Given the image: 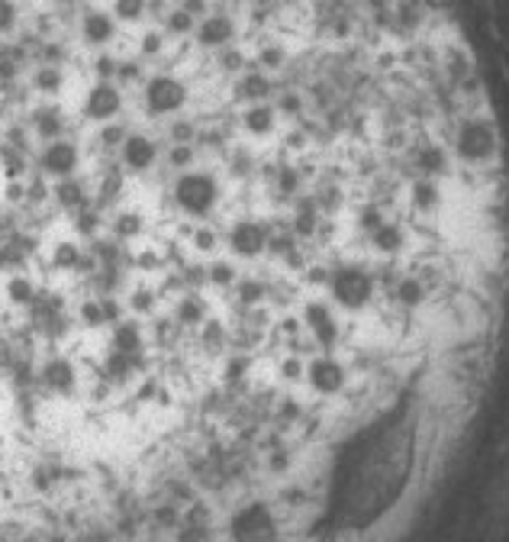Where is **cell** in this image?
Here are the masks:
<instances>
[{
	"instance_id": "52a82bcc",
	"label": "cell",
	"mask_w": 509,
	"mask_h": 542,
	"mask_svg": "<svg viewBox=\"0 0 509 542\" xmlns=\"http://www.w3.org/2000/svg\"><path fill=\"white\" fill-rule=\"evenodd\" d=\"M42 381L52 387L55 394H68L74 387V365L68 358H52V362H45L42 368Z\"/></svg>"
},
{
	"instance_id": "9a60e30c",
	"label": "cell",
	"mask_w": 509,
	"mask_h": 542,
	"mask_svg": "<svg viewBox=\"0 0 509 542\" xmlns=\"http://www.w3.org/2000/svg\"><path fill=\"white\" fill-rule=\"evenodd\" d=\"M203 342L213 346V349H222V342H226V327H222L220 319H203Z\"/></svg>"
},
{
	"instance_id": "9c48e42d",
	"label": "cell",
	"mask_w": 509,
	"mask_h": 542,
	"mask_svg": "<svg viewBox=\"0 0 509 542\" xmlns=\"http://www.w3.org/2000/svg\"><path fill=\"white\" fill-rule=\"evenodd\" d=\"M236 294L245 307H255L268 298V284L259 281V278H239L236 281Z\"/></svg>"
},
{
	"instance_id": "5b68a950",
	"label": "cell",
	"mask_w": 509,
	"mask_h": 542,
	"mask_svg": "<svg viewBox=\"0 0 509 542\" xmlns=\"http://www.w3.org/2000/svg\"><path fill=\"white\" fill-rule=\"evenodd\" d=\"M177 542H213V527H210V513L203 504L191 507L187 517L177 523Z\"/></svg>"
},
{
	"instance_id": "5bb4252c",
	"label": "cell",
	"mask_w": 509,
	"mask_h": 542,
	"mask_svg": "<svg viewBox=\"0 0 509 542\" xmlns=\"http://www.w3.org/2000/svg\"><path fill=\"white\" fill-rule=\"evenodd\" d=\"M81 319L88 327H104L107 323V310H104V300H84L81 304Z\"/></svg>"
},
{
	"instance_id": "ba28073f",
	"label": "cell",
	"mask_w": 509,
	"mask_h": 542,
	"mask_svg": "<svg viewBox=\"0 0 509 542\" xmlns=\"http://www.w3.org/2000/svg\"><path fill=\"white\" fill-rule=\"evenodd\" d=\"M142 230H146V220H142V214H136V210H123V214L113 216V233H117L119 239H136L142 236Z\"/></svg>"
},
{
	"instance_id": "30bf717a",
	"label": "cell",
	"mask_w": 509,
	"mask_h": 542,
	"mask_svg": "<svg viewBox=\"0 0 509 542\" xmlns=\"http://www.w3.org/2000/svg\"><path fill=\"white\" fill-rule=\"evenodd\" d=\"M7 298L14 300V304H20V307L33 304V298H36V284H33L26 275H14L7 281Z\"/></svg>"
},
{
	"instance_id": "8992f818",
	"label": "cell",
	"mask_w": 509,
	"mask_h": 542,
	"mask_svg": "<svg viewBox=\"0 0 509 542\" xmlns=\"http://www.w3.org/2000/svg\"><path fill=\"white\" fill-rule=\"evenodd\" d=\"M142 349V329L133 319H119L113 327V352H123V356L136 358Z\"/></svg>"
},
{
	"instance_id": "277c9868",
	"label": "cell",
	"mask_w": 509,
	"mask_h": 542,
	"mask_svg": "<svg viewBox=\"0 0 509 542\" xmlns=\"http://www.w3.org/2000/svg\"><path fill=\"white\" fill-rule=\"evenodd\" d=\"M306 385L316 394L333 397V394H339L348 385V368L335 356H313L306 362Z\"/></svg>"
},
{
	"instance_id": "6da1fadb",
	"label": "cell",
	"mask_w": 509,
	"mask_h": 542,
	"mask_svg": "<svg viewBox=\"0 0 509 542\" xmlns=\"http://www.w3.org/2000/svg\"><path fill=\"white\" fill-rule=\"evenodd\" d=\"M220 197H222L220 178H216L213 171L203 168L181 171L174 178V185H171V201L187 216H207L220 204Z\"/></svg>"
},
{
	"instance_id": "8fae6325",
	"label": "cell",
	"mask_w": 509,
	"mask_h": 542,
	"mask_svg": "<svg viewBox=\"0 0 509 542\" xmlns=\"http://www.w3.org/2000/svg\"><path fill=\"white\" fill-rule=\"evenodd\" d=\"M177 319H181V323H203V319H207V304H203V298L187 294V298L177 304Z\"/></svg>"
},
{
	"instance_id": "d6986e66",
	"label": "cell",
	"mask_w": 509,
	"mask_h": 542,
	"mask_svg": "<svg viewBox=\"0 0 509 542\" xmlns=\"http://www.w3.org/2000/svg\"><path fill=\"white\" fill-rule=\"evenodd\" d=\"M245 368H249V365H245V358H232V362H229V378H242Z\"/></svg>"
},
{
	"instance_id": "4fadbf2b",
	"label": "cell",
	"mask_w": 509,
	"mask_h": 542,
	"mask_svg": "<svg viewBox=\"0 0 509 542\" xmlns=\"http://www.w3.org/2000/svg\"><path fill=\"white\" fill-rule=\"evenodd\" d=\"M52 261H55L59 268H78V265H81V245H78V242H68V239H65V242L55 245Z\"/></svg>"
},
{
	"instance_id": "3957f363",
	"label": "cell",
	"mask_w": 509,
	"mask_h": 542,
	"mask_svg": "<svg viewBox=\"0 0 509 542\" xmlns=\"http://www.w3.org/2000/svg\"><path fill=\"white\" fill-rule=\"evenodd\" d=\"M232 539L236 542H274L278 539V523L265 504H249L236 513L232 520Z\"/></svg>"
},
{
	"instance_id": "2e32d148",
	"label": "cell",
	"mask_w": 509,
	"mask_h": 542,
	"mask_svg": "<svg viewBox=\"0 0 509 542\" xmlns=\"http://www.w3.org/2000/svg\"><path fill=\"white\" fill-rule=\"evenodd\" d=\"M193 245H197L200 252H213L216 245H220V236H216L213 226H197L193 230Z\"/></svg>"
},
{
	"instance_id": "7a4b0ae2",
	"label": "cell",
	"mask_w": 509,
	"mask_h": 542,
	"mask_svg": "<svg viewBox=\"0 0 509 542\" xmlns=\"http://www.w3.org/2000/svg\"><path fill=\"white\" fill-rule=\"evenodd\" d=\"M268 242H271V230L261 220H255V216L236 220L226 239L229 252L239 255V259H259V255L268 252Z\"/></svg>"
},
{
	"instance_id": "7c38bea8",
	"label": "cell",
	"mask_w": 509,
	"mask_h": 542,
	"mask_svg": "<svg viewBox=\"0 0 509 542\" xmlns=\"http://www.w3.org/2000/svg\"><path fill=\"white\" fill-rule=\"evenodd\" d=\"M207 278H210V284H216V288H236L239 271H236V265H232L229 259H220V261H213V265H210Z\"/></svg>"
},
{
	"instance_id": "e0dca14e",
	"label": "cell",
	"mask_w": 509,
	"mask_h": 542,
	"mask_svg": "<svg viewBox=\"0 0 509 542\" xmlns=\"http://www.w3.org/2000/svg\"><path fill=\"white\" fill-rule=\"evenodd\" d=\"M129 307H133L136 313H152L156 310V294H152V290H133V294H129Z\"/></svg>"
},
{
	"instance_id": "ac0fdd59",
	"label": "cell",
	"mask_w": 509,
	"mask_h": 542,
	"mask_svg": "<svg viewBox=\"0 0 509 542\" xmlns=\"http://www.w3.org/2000/svg\"><path fill=\"white\" fill-rule=\"evenodd\" d=\"M156 520L162 523V527H177V523H181V513H177L174 504H165L156 510Z\"/></svg>"
}]
</instances>
